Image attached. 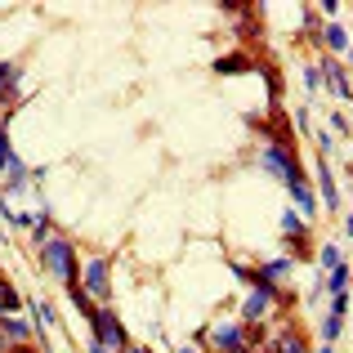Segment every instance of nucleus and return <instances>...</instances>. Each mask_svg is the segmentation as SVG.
<instances>
[{
	"instance_id": "nucleus-14",
	"label": "nucleus",
	"mask_w": 353,
	"mask_h": 353,
	"mask_svg": "<svg viewBox=\"0 0 353 353\" xmlns=\"http://www.w3.org/2000/svg\"><path fill=\"white\" fill-rule=\"evenodd\" d=\"M291 273H295V259H291V255H282V259H268V264H259V268H255V282H264V286H282Z\"/></svg>"
},
{
	"instance_id": "nucleus-21",
	"label": "nucleus",
	"mask_w": 353,
	"mask_h": 353,
	"mask_svg": "<svg viewBox=\"0 0 353 353\" xmlns=\"http://www.w3.org/2000/svg\"><path fill=\"white\" fill-rule=\"evenodd\" d=\"M68 300H72V304H77V309H81V318H85V322L94 318V309H99V304L90 300V295L81 291V286H68Z\"/></svg>"
},
{
	"instance_id": "nucleus-33",
	"label": "nucleus",
	"mask_w": 353,
	"mask_h": 353,
	"mask_svg": "<svg viewBox=\"0 0 353 353\" xmlns=\"http://www.w3.org/2000/svg\"><path fill=\"white\" fill-rule=\"evenodd\" d=\"M313 353H336V345H322V349H313Z\"/></svg>"
},
{
	"instance_id": "nucleus-10",
	"label": "nucleus",
	"mask_w": 353,
	"mask_h": 353,
	"mask_svg": "<svg viewBox=\"0 0 353 353\" xmlns=\"http://www.w3.org/2000/svg\"><path fill=\"white\" fill-rule=\"evenodd\" d=\"M286 192H291V201H295V210H300L304 219H318L322 210H318V192H313V183H309V174H304V179H295V183H286Z\"/></svg>"
},
{
	"instance_id": "nucleus-7",
	"label": "nucleus",
	"mask_w": 353,
	"mask_h": 353,
	"mask_svg": "<svg viewBox=\"0 0 353 353\" xmlns=\"http://www.w3.org/2000/svg\"><path fill=\"white\" fill-rule=\"evenodd\" d=\"M282 233H286V241L295 246L291 259H309V219H304L300 210H291V206L282 210Z\"/></svg>"
},
{
	"instance_id": "nucleus-19",
	"label": "nucleus",
	"mask_w": 353,
	"mask_h": 353,
	"mask_svg": "<svg viewBox=\"0 0 353 353\" xmlns=\"http://www.w3.org/2000/svg\"><path fill=\"white\" fill-rule=\"evenodd\" d=\"M215 72L219 77H237V72H255V63L241 59V54H228V59H215Z\"/></svg>"
},
{
	"instance_id": "nucleus-32",
	"label": "nucleus",
	"mask_w": 353,
	"mask_h": 353,
	"mask_svg": "<svg viewBox=\"0 0 353 353\" xmlns=\"http://www.w3.org/2000/svg\"><path fill=\"white\" fill-rule=\"evenodd\" d=\"M174 353H201L197 345H183V349H174Z\"/></svg>"
},
{
	"instance_id": "nucleus-1",
	"label": "nucleus",
	"mask_w": 353,
	"mask_h": 353,
	"mask_svg": "<svg viewBox=\"0 0 353 353\" xmlns=\"http://www.w3.org/2000/svg\"><path fill=\"white\" fill-rule=\"evenodd\" d=\"M36 255H41V268L45 273H54L63 282V291L68 286H81V259H77V241L68 233H54L45 246H36Z\"/></svg>"
},
{
	"instance_id": "nucleus-34",
	"label": "nucleus",
	"mask_w": 353,
	"mask_h": 353,
	"mask_svg": "<svg viewBox=\"0 0 353 353\" xmlns=\"http://www.w3.org/2000/svg\"><path fill=\"white\" fill-rule=\"evenodd\" d=\"M349 192H353V161H349Z\"/></svg>"
},
{
	"instance_id": "nucleus-28",
	"label": "nucleus",
	"mask_w": 353,
	"mask_h": 353,
	"mask_svg": "<svg viewBox=\"0 0 353 353\" xmlns=\"http://www.w3.org/2000/svg\"><path fill=\"white\" fill-rule=\"evenodd\" d=\"M331 130H336V134H353V125H349V117H345V112L331 117Z\"/></svg>"
},
{
	"instance_id": "nucleus-16",
	"label": "nucleus",
	"mask_w": 353,
	"mask_h": 353,
	"mask_svg": "<svg viewBox=\"0 0 353 353\" xmlns=\"http://www.w3.org/2000/svg\"><path fill=\"white\" fill-rule=\"evenodd\" d=\"M9 179H5V192H23V188H32V170L23 165V157L14 152V161H9Z\"/></svg>"
},
{
	"instance_id": "nucleus-2",
	"label": "nucleus",
	"mask_w": 353,
	"mask_h": 353,
	"mask_svg": "<svg viewBox=\"0 0 353 353\" xmlns=\"http://www.w3.org/2000/svg\"><path fill=\"white\" fill-rule=\"evenodd\" d=\"M273 309H291V291H286V286L255 282L246 291V300H241V318L237 322H246V327H264V322L273 318Z\"/></svg>"
},
{
	"instance_id": "nucleus-5",
	"label": "nucleus",
	"mask_w": 353,
	"mask_h": 353,
	"mask_svg": "<svg viewBox=\"0 0 353 353\" xmlns=\"http://www.w3.org/2000/svg\"><path fill=\"white\" fill-rule=\"evenodd\" d=\"M255 340H259V327H246V322H224V327L210 331L215 353H250Z\"/></svg>"
},
{
	"instance_id": "nucleus-31",
	"label": "nucleus",
	"mask_w": 353,
	"mask_h": 353,
	"mask_svg": "<svg viewBox=\"0 0 353 353\" xmlns=\"http://www.w3.org/2000/svg\"><path fill=\"white\" fill-rule=\"evenodd\" d=\"M345 233L353 237V210H349V215H345Z\"/></svg>"
},
{
	"instance_id": "nucleus-15",
	"label": "nucleus",
	"mask_w": 353,
	"mask_h": 353,
	"mask_svg": "<svg viewBox=\"0 0 353 353\" xmlns=\"http://www.w3.org/2000/svg\"><path fill=\"white\" fill-rule=\"evenodd\" d=\"M349 282H353V268H349V264L322 273V291H327V295H349Z\"/></svg>"
},
{
	"instance_id": "nucleus-29",
	"label": "nucleus",
	"mask_w": 353,
	"mask_h": 353,
	"mask_svg": "<svg viewBox=\"0 0 353 353\" xmlns=\"http://www.w3.org/2000/svg\"><path fill=\"white\" fill-rule=\"evenodd\" d=\"M121 353H152V349H143V345H134V340H130V345L121 349Z\"/></svg>"
},
{
	"instance_id": "nucleus-6",
	"label": "nucleus",
	"mask_w": 353,
	"mask_h": 353,
	"mask_svg": "<svg viewBox=\"0 0 353 353\" xmlns=\"http://www.w3.org/2000/svg\"><path fill=\"white\" fill-rule=\"evenodd\" d=\"M81 291H85L90 300H108V295H112V264H108V255L85 259V268H81Z\"/></svg>"
},
{
	"instance_id": "nucleus-20",
	"label": "nucleus",
	"mask_w": 353,
	"mask_h": 353,
	"mask_svg": "<svg viewBox=\"0 0 353 353\" xmlns=\"http://www.w3.org/2000/svg\"><path fill=\"white\" fill-rule=\"evenodd\" d=\"M50 237H54V215L41 206V210H36V224H32V241H36V246H45Z\"/></svg>"
},
{
	"instance_id": "nucleus-35",
	"label": "nucleus",
	"mask_w": 353,
	"mask_h": 353,
	"mask_svg": "<svg viewBox=\"0 0 353 353\" xmlns=\"http://www.w3.org/2000/svg\"><path fill=\"white\" fill-rule=\"evenodd\" d=\"M0 313H5V309H0Z\"/></svg>"
},
{
	"instance_id": "nucleus-11",
	"label": "nucleus",
	"mask_w": 353,
	"mask_h": 353,
	"mask_svg": "<svg viewBox=\"0 0 353 353\" xmlns=\"http://www.w3.org/2000/svg\"><path fill=\"white\" fill-rule=\"evenodd\" d=\"M318 188H322V201H318V206H327L322 215H340V188H336V170H331V161H322V157H318Z\"/></svg>"
},
{
	"instance_id": "nucleus-25",
	"label": "nucleus",
	"mask_w": 353,
	"mask_h": 353,
	"mask_svg": "<svg viewBox=\"0 0 353 353\" xmlns=\"http://www.w3.org/2000/svg\"><path fill=\"white\" fill-rule=\"evenodd\" d=\"M304 90H309V94H318V90H322V72L313 68V63L304 68Z\"/></svg>"
},
{
	"instance_id": "nucleus-8",
	"label": "nucleus",
	"mask_w": 353,
	"mask_h": 353,
	"mask_svg": "<svg viewBox=\"0 0 353 353\" xmlns=\"http://www.w3.org/2000/svg\"><path fill=\"white\" fill-rule=\"evenodd\" d=\"M0 103L14 112V108H23V68H18L14 59L0 63Z\"/></svg>"
},
{
	"instance_id": "nucleus-9",
	"label": "nucleus",
	"mask_w": 353,
	"mask_h": 353,
	"mask_svg": "<svg viewBox=\"0 0 353 353\" xmlns=\"http://www.w3.org/2000/svg\"><path fill=\"white\" fill-rule=\"evenodd\" d=\"M0 336H5L9 345H32L36 340V322L18 318V313H0Z\"/></svg>"
},
{
	"instance_id": "nucleus-17",
	"label": "nucleus",
	"mask_w": 353,
	"mask_h": 353,
	"mask_svg": "<svg viewBox=\"0 0 353 353\" xmlns=\"http://www.w3.org/2000/svg\"><path fill=\"white\" fill-rule=\"evenodd\" d=\"M322 41H327L331 54H345L349 50V27L345 23H327V27H322Z\"/></svg>"
},
{
	"instance_id": "nucleus-30",
	"label": "nucleus",
	"mask_w": 353,
	"mask_h": 353,
	"mask_svg": "<svg viewBox=\"0 0 353 353\" xmlns=\"http://www.w3.org/2000/svg\"><path fill=\"white\" fill-rule=\"evenodd\" d=\"M90 353H112L108 345H99V340H90Z\"/></svg>"
},
{
	"instance_id": "nucleus-3",
	"label": "nucleus",
	"mask_w": 353,
	"mask_h": 353,
	"mask_svg": "<svg viewBox=\"0 0 353 353\" xmlns=\"http://www.w3.org/2000/svg\"><path fill=\"white\" fill-rule=\"evenodd\" d=\"M259 170H268L273 179H282V183L304 179V165H300V157H295V148L291 143H277V139H268V143H264V152H259Z\"/></svg>"
},
{
	"instance_id": "nucleus-18",
	"label": "nucleus",
	"mask_w": 353,
	"mask_h": 353,
	"mask_svg": "<svg viewBox=\"0 0 353 353\" xmlns=\"http://www.w3.org/2000/svg\"><path fill=\"white\" fill-rule=\"evenodd\" d=\"M345 264V255H340V241H322L318 250V273H331V268Z\"/></svg>"
},
{
	"instance_id": "nucleus-23",
	"label": "nucleus",
	"mask_w": 353,
	"mask_h": 353,
	"mask_svg": "<svg viewBox=\"0 0 353 353\" xmlns=\"http://www.w3.org/2000/svg\"><path fill=\"white\" fill-rule=\"evenodd\" d=\"M18 304H23V300H18V291L9 282H0V309H5V313H18Z\"/></svg>"
},
{
	"instance_id": "nucleus-22",
	"label": "nucleus",
	"mask_w": 353,
	"mask_h": 353,
	"mask_svg": "<svg viewBox=\"0 0 353 353\" xmlns=\"http://www.w3.org/2000/svg\"><path fill=\"white\" fill-rule=\"evenodd\" d=\"M340 331H345V318H336V313H327L322 318V345H336Z\"/></svg>"
},
{
	"instance_id": "nucleus-13",
	"label": "nucleus",
	"mask_w": 353,
	"mask_h": 353,
	"mask_svg": "<svg viewBox=\"0 0 353 353\" xmlns=\"http://www.w3.org/2000/svg\"><path fill=\"white\" fill-rule=\"evenodd\" d=\"M322 85H331L345 103H353V85H349V68H340L336 59H322Z\"/></svg>"
},
{
	"instance_id": "nucleus-27",
	"label": "nucleus",
	"mask_w": 353,
	"mask_h": 353,
	"mask_svg": "<svg viewBox=\"0 0 353 353\" xmlns=\"http://www.w3.org/2000/svg\"><path fill=\"white\" fill-rule=\"evenodd\" d=\"M331 313H336V318H349V295H331Z\"/></svg>"
},
{
	"instance_id": "nucleus-26",
	"label": "nucleus",
	"mask_w": 353,
	"mask_h": 353,
	"mask_svg": "<svg viewBox=\"0 0 353 353\" xmlns=\"http://www.w3.org/2000/svg\"><path fill=\"white\" fill-rule=\"evenodd\" d=\"M313 139H318V157H322V161H327V157L336 152V139H331L327 130H322V134H313Z\"/></svg>"
},
{
	"instance_id": "nucleus-12",
	"label": "nucleus",
	"mask_w": 353,
	"mask_h": 353,
	"mask_svg": "<svg viewBox=\"0 0 353 353\" xmlns=\"http://www.w3.org/2000/svg\"><path fill=\"white\" fill-rule=\"evenodd\" d=\"M264 353H313V349H309V340H304L300 327H286V331H277V336L264 345Z\"/></svg>"
},
{
	"instance_id": "nucleus-24",
	"label": "nucleus",
	"mask_w": 353,
	"mask_h": 353,
	"mask_svg": "<svg viewBox=\"0 0 353 353\" xmlns=\"http://www.w3.org/2000/svg\"><path fill=\"white\" fill-rule=\"evenodd\" d=\"M9 161H14V148H9V130H5V121H0V174L9 170Z\"/></svg>"
},
{
	"instance_id": "nucleus-4",
	"label": "nucleus",
	"mask_w": 353,
	"mask_h": 353,
	"mask_svg": "<svg viewBox=\"0 0 353 353\" xmlns=\"http://www.w3.org/2000/svg\"><path fill=\"white\" fill-rule=\"evenodd\" d=\"M90 340H99V345H108L112 353H121L130 345V331L121 327V318L103 304V309H94V318H90Z\"/></svg>"
}]
</instances>
